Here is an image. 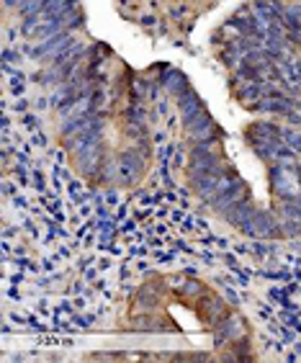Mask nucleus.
Masks as SVG:
<instances>
[{
	"instance_id": "nucleus-1",
	"label": "nucleus",
	"mask_w": 301,
	"mask_h": 363,
	"mask_svg": "<svg viewBox=\"0 0 301 363\" xmlns=\"http://www.w3.org/2000/svg\"><path fill=\"white\" fill-rule=\"evenodd\" d=\"M247 317L209 281L152 271L126 294L111 325L80 337V361H252Z\"/></svg>"
}]
</instances>
